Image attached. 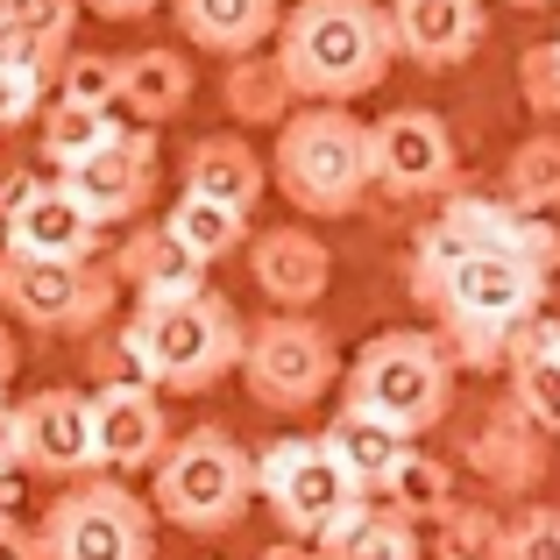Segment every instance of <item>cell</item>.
Returning <instances> with one entry per match:
<instances>
[{
	"label": "cell",
	"mask_w": 560,
	"mask_h": 560,
	"mask_svg": "<svg viewBox=\"0 0 560 560\" xmlns=\"http://www.w3.org/2000/svg\"><path fill=\"white\" fill-rule=\"evenodd\" d=\"M57 100H85V107H121V57L79 50L57 65Z\"/></svg>",
	"instance_id": "cell-32"
},
{
	"label": "cell",
	"mask_w": 560,
	"mask_h": 560,
	"mask_svg": "<svg viewBox=\"0 0 560 560\" xmlns=\"http://www.w3.org/2000/svg\"><path fill=\"white\" fill-rule=\"evenodd\" d=\"M93 440H100V468H114V476L156 468V454L171 447V419H164V405H156V383H142V376L100 383Z\"/></svg>",
	"instance_id": "cell-13"
},
{
	"label": "cell",
	"mask_w": 560,
	"mask_h": 560,
	"mask_svg": "<svg viewBox=\"0 0 560 560\" xmlns=\"http://www.w3.org/2000/svg\"><path fill=\"white\" fill-rule=\"evenodd\" d=\"M262 185H270V171H262V156L242 136H206L185 156V191H206V199L234 206V213H256Z\"/></svg>",
	"instance_id": "cell-20"
},
{
	"label": "cell",
	"mask_w": 560,
	"mask_h": 560,
	"mask_svg": "<svg viewBox=\"0 0 560 560\" xmlns=\"http://www.w3.org/2000/svg\"><path fill=\"white\" fill-rule=\"evenodd\" d=\"M14 419H22V468H36V476H93L100 468L93 397L36 390L28 405H14Z\"/></svg>",
	"instance_id": "cell-14"
},
{
	"label": "cell",
	"mask_w": 560,
	"mask_h": 560,
	"mask_svg": "<svg viewBox=\"0 0 560 560\" xmlns=\"http://www.w3.org/2000/svg\"><path fill=\"white\" fill-rule=\"evenodd\" d=\"M242 376L262 411H313L334 390V376H341V355H334L327 327H313L305 313H277L262 327H248Z\"/></svg>",
	"instance_id": "cell-10"
},
{
	"label": "cell",
	"mask_w": 560,
	"mask_h": 560,
	"mask_svg": "<svg viewBox=\"0 0 560 560\" xmlns=\"http://www.w3.org/2000/svg\"><path fill=\"white\" fill-rule=\"evenodd\" d=\"M291 79H284V65L277 57H242V65L228 71V107L242 114V121H284V107H291Z\"/></svg>",
	"instance_id": "cell-27"
},
{
	"label": "cell",
	"mask_w": 560,
	"mask_h": 560,
	"mask_svg": "<svg viewBox=\"0 0 560 560\" xmlns=\"http://www.w3.org/2000/svg\"><path fill=\"white\" fill-rule=\"evenodd\" d=\"M114 107H85V100H57V107H43V164L71 171L85 164V156L100 150V142L114 136Z\"/></svg>",
	"instance_id": "cell-26"
},
{
	"label": "cell",
	"mask_w": 560,
	"mask_h": 560,
	"mask_svg": "<svg viewBox=\"0 0 560 560\" xmlns=\"http://www.w3.org/2000/svg\"><path fill=\"white\" fill-rule=\"evenodd\" d=\"M57 178L79 191V206L100 220V228H107V220H136L142 206H150V191H156V142L142 136V128H114L85 164L57 171Z\"/></svg>",
	"instance_id": "cell-12"
},
{
	"label": "cell",
	"mask_w": 560,
	"mask_h": 560,
	"mask_svg": "<svg viewBox=\"0 0 560 560\" xmlns=\"http://www.w3.org/2000/svg\"><path fill=\"white\" fill-rule=\"evenodd\" d=\"M248 270H256L262 299H277L284 313H305V305L327 291L334 256H327V242L305 234V228H270L256 248H248Z\"/></svg>",
	"instance_id": "cell-17"
},
{
	"label": "cell",
	"mask_w": 560,
	"mask_h": 560,
	"mask_svg": "<svg viewBox=\"0 0 560 560\" xmlns=\"http://www.w3.org/2000/svg\"><path fill=\"white\" fill-rule=\"evenodd\" d=\"M242 341H248V327L234 319V305L220 291L142 299L121 334L136 376L156 383V390H206V383H220L228 370H242Z\"/></svg>",
	"instance_id": "cell-2"
},
{
	"label": "cell",
	"mask_w": 560,
	"mask_h": 560,
	"mask_svg": "<svg viewBox=\"0 0 560 560\" xmlns=\"http://www.w3.org/2000/svg\"><path fill=\"white\" fill-rule=\"evenodd\" d=\"M504 560H560V518H553V511H533V518L511 525Z\"/></svg>",
	"instance_id": "cell-35"
},
{
	"label": "cell",
	"mask_w": 560,
	"mask_h": 560,
	"mask_svg": "<svg viewBox=\"0 0 560 560\" xmlns=\"http://www.w3.org/2000/svg\"><path fill=\"white\" fill-rule=\"evenodd\" d=\"M370 164L376 185L397 191V199H425V191L454 185V136L419 107H397L370 128Z\"/></svg>",
	"instance_id": "cell-11"
},
{
	"label": "cell",
	"mask_w": 560,
	"mask_h": 560,
	"mask_svg": "<svg viewBox=\"0 0 560 560\" xmlns=\"http://www.w3.org/2000/svg\"><path fill=\"white\" fill-rule=\"evenodd\" d=\"M277 191H284L299 213L313 220H334V213H355L362 191L376 185V164H370V128L355 121L348 107L319 100V107L291 114L277 128Z\"/></svg>",
	"instance_id": "cell-3"
},
{
	"label": "cell",
	"mask_w": 560,
	"mask_h": 560,
	"mask_svg": "<svg viewBox=\"0 0 560 560\" xmlns=\"http://www.w3.org/2000/svg\"><path fill=\"white\" fill-rule=\"evenodd\" d=\"M327 447L341 454V468L362 482V490H383L390 468L411 454V433H405V425H390V419H376V411H362V405H348L341 419L327 425Z\"/></svg>",
	"instance_id": "cell-22"
},
{
	"label": "cell",
	"mask_w": 560,
	"mask_h": 560,
	"mask_svg": "<svg viewBox=\"0 0 560 560\" xmlns=\"http://www.w3.org/2000/svg\"><path fill=\"white\" fill-rule=\"evenodd\" d=\"M277 22H284V8H277V0H178L185 43L220 50V57H248Z\"/></svg>",
	"instance_id": "cell-21"
},
{
	"label": "cell",
	"mask_w": 560,
	"mask_h": 560,
	"mask_svg": "<svg viewBox=\"0 0 560 560\" xmlns=\"http://www.w3.org/2000/svg\"><path fill=\"white\" fill-rule=\"evenodd\" d=\"M539 284H547V270L518 248H462L433 284H419V299L440 305V319H447V334L462 341L468 362H490L533 319Z\"/></svg>",
	"instance_id": "cell-4"
},
{
	"label": "cell",
	"mask_w": 560,
	"mask_h": 560,
	"mask_svg": "<svg viewBox=\"0 0 560 560\" xmlns=\"http://www.w3.org/2000/svg\"><path fill=\"white\" fill-rule=\"evenodd\" d=\"M397 57L390 14L376 0H299L277 22V65L299 100H362Z\"/></svg>",
	"instance_id": "cell-1"
},
{
	"label": "cell",
	"mask_w": 560,
	"mask_h": 560,
	"mask_svg": "<svg viewBox=\"0 0 560 560\" xmlns=\"http://www.w3.org/2000/svg\"><path fill=\"white\" fill-rule=\"evenodd\" d=\"M43 93H50V71L36 65H0V128H22L43 114Z\"/></svg>",
	"instance_id": "cell-33"
},
{
	"label": "cell",
	"mask_w": 560,
	"mask_h": 560,
	"mask_svg": "<svg viewBox=\"0 0 560 560\" xmlns=\"http://www.w3.org/2000/svg\"><path fill=\"white\" fill-rule=\"evenodd\" d=\"M348 405L376 411V419L405 425V433H425L454 405V370L425 334H376L348 370Z\"/></svg>",
	"instance_id": "cell-6"
},
{
	"label": "cell",
	"mask_w": 560,
	"mask_h": 560,
	"mask_svg": "<svg viewBox=\"0 0 560 560\" xmlns=\"http://www.w3.org/2000/svg\"><path fill=\"white\" fill-rule=\"evenodd\" d=\"M0 560H43V547L22 533V525H14V511L0 518Z\"/></svg>",
	"instance_id": "cell-38"
},
{
	"label": "cell",
	"mask_w": 560,
	"mask_h": 560,
	"mask_svg": "<svg viewBox=\"0 0 560 560\" xmlns=\"http://www.w3.org/2000/svg\"><path fill=\"white\" fill-rule=\"evenodd\" d=\"M511 8H553V0H511Z\"/></svg>",
	"instance_id": "cell-43"
},
{
	"label": "cell",
	"mask_w": 560,
	"mask_h": 560,
	"mask_svg": "<svg viewBox=\"0 0 560 560\" xmlns=\"http://www.w3.org/2000/svg\"><path fill=\"white\" fill-rule=\"evenodd\" d=\"M539 341H547V348H553V355H560V319H553V327H539Z\"/></svg>",
	"instance_id": "cell-42"
},
{
	"label": "cell",
	"mask_w": 560,
	"mask_h": 560,
	"mask_svg": "<svg viewBox=\"0 0 560 560\" xmlns=\"http://www.w3.org/2000/svg\"><path fill=\"white\" fill-rule=\"evenodd\" d=\"M390 36L411 65L447 71L482 43V0H390Z\"/></svg>",
	"instance_id": "cell-16"
},
{
	"label": "cell",
	"mask_w": 560,
	"mask_h": 560,
	"mask_svg": "<svg viewBox=\"0 0 560 560\" xmlns=\"http://www.w3.org/2000/svg\"><path fill=\"white\" fill-rule=\"evenodd\" d=\"M256 490L270 497L284 533H299V539H327L348 511L370 504V490L341 468V454L327 440H277L256 462Z\"/></svg>",
	"instance_id": "cell-9"
},
{
	"label": "cell",
	"mask_w": 560,
	"mask_h": 560,
	"mask_svg": "<svg viewBox=\"0 0 560 560\" xmlns=\"http://www.w3.org/2000/svg\"><path fill=\"white\" fill-rule=\"evenodd\" d=\"M256 497V462L242 454V440L220 433V425H199V433L171 440L156 454V518L185 525V533H228L234 518Z\"/></svg>",
	"instance_id": "cell-5"
},
{
	"label": "cell",
	"mask_w": 560,
	"mask_h": 560,
	"mask_svg": "<svg viewBox=\"0 0 560 560\" xmlns=\"http://www.w3.org/2000/svg\"><path fill=\"white\" fill-rule=\"evenodd\" d=\"M0 234H8V248H22V256H65V262H93V248H100V220L79 206V191L65 178L28 185L22 199L0 213Z\"/></svg>",
	"instance_id": "cell-15"
},
{
	"label": "cell",
	"mask_w": 560,
	"mask_h": 560,
	"mask_svg": "<svg viewBox=\"0 0 560 560\" xmlns=\"http://www.w3.org/2000/svg\"><path fill=\"white\" fill-rule=\"evenodd\" d=\"M518 405L533 425H547V433H560V355L547 341H533L518 355Z\"/></svg>",
	"instance_id": "cell-31"
},
{
	"label": "cell",
	"mask_w": 560,
	"mask_h": 560,
	"mask_svg": "<svg viewBox=\"0 0 560 560\" xmlns=\"http://www.w3.org/2000/svg\"><path fill=\"white\" fill-rule=\"evenodd\" d=\"M319 560H419V533H411V518H397V511L362 504L319 539Z\"/></svg>",
	"instance_id": "cell-24"
},
{
	"label": "cell",
	"mask_w": 560,
	"mask_h": 560,
	"mask_svg": "<svg viewBox=\"0 0 560 560\" xmlns=\"http://www.w3.org/2000/svg\"><path fill=\"white\" fill-rule=\"evenodd\" d=\"M383 497H390L397 518H440V511L454 504V482L440 462H425V454H405V462L390 468V482H383Z\"/></svg>",
	"instance_id": "cell-28"
},
{
	"label": "cell",
	"mask_w": 560,
	"mask_h": 560,
	"mask_svg": "<svg viewBox=\"0 0 560 560\" xmlns=\"http://www.w3.org/2000/svg\"><path fill=\"white\" fill-rule=\"evenodd\" d=\"M518 85H525V107L560 114V43H533V50H525Z\"/></svg>",
	"instance_id": "cell-34"
},
{
	"label": "cell",
	"mask_w": 560,
	"mask_h": 560,
	"mask_svg": "<svg viewBox=\"0 0 560 560\" xmlns=\"http://www.w3.org/2000/svg\"><path fill=\"white\" fill-rule=\"evenodd\" d=\"M43 560H156V525L128 482H71L36 525Z\"/></svg>",
	"instance_id": "cell-7"
},
{
	"label": "cell",
	"mask_w": 560,
	"mask_h": 560,
	"mask_svg": "<svg viewBox=\"0 0 560 560\" xmlns=\"http://www.w3.org/2000/svg\"><path fill=\"white\" fill-rule=\"evenodd\" d=\"M114 284H121V277L93 270V262L0 248V305L36 334H93L100 319L114 313Z\"/></svg>",
	"instance_id": "cell-8"
},
{
	"label": "cell",
	"mask_w": 560,
	"mask_h": 560,
	"mask_svg": "<svg viewBox=\"0 0 560 560\" xmlns=\"http://www.w3.org/2000/svg\"><path fill=\"white\" fill-rule=\"evenodd\" d=\"M14 511V468H0V518Z\"/></svg>",
	"instance_id": "cell-41"
},
{
	"label": "cell",
	"mask_w": 560,
	"mask_h": 560,
	"mask_svg": "<svg viewBox=\"0 0 560 560\" xmlns=\"http://www.w3.org/2000/svg\"><path fill=\"white\" fill-rule=\"evenodd\" d=\"M262 560H319V553H313V547H299V539H284V547H270Z\"/></svg>",
	"instance_id": "cell-40"
},
{
	"label": "cell",
	"mask_w": 560,
	"mask_h": 560,
	"mask_svg": "<svg viewBox=\"0 0 560 560\" xmlns=\"http://www.w3.org/2000/svg\"><path fill=\"white\" fill-rule=\"evenodd\" d=\"M164 228L178 234V242H185L199 262H220V256H234V248L248 242V213H234V206L206 199V191H185V199L164 213Z\"/></svg>",
	"instance_id": "cell-25"
},
{
	"label": "cell",
	"mask_w": 560,
	"mask_h": 560,
	"mask_svg": "<svg viewBox=\"0 0 560 560\" xmlns=\"http://www.w3.org/2000/svg\"><path fill=\"white\" fill-rule=\"evenodd\" d=\"M185 100H191V65H185L178 50H136V57H121V107L136 114L142 128L178 121Z\"/></svg>",
	"instance_id": "cell-23"
},
{
	"label": "cell",
	"mask_w": 560,
	"mask_h": 560,
	"mask_svg": "<svg viewBox=\"0 0 560 560\" xmlns=\"http://www.w3.org/2000/svg\"><path fill=\"white\" fill-rule=\"evenodd\" d=\"M114 277H121L136 299H185V291H206V262L191 256L171 228H142L128 234L121 262H114Z\"/></svg>",
	"instance_id": "cell-18"
},
{
	"label": "cell",
	"mask_w": 560,
	"mask_h": 560,
	"mask_svg": "<svg viewBox=\"0 0 560 560\" xmlns=\"http://www.w3.org/2000/svg\"><path fill=\"white\" fill-rule=\"evenodd\" d=\"M85 8H93L100 22H142V14H156L164 0H85Z\"/></svg>",
	"instance_id": "cell-36"
},
{
	"label": "cell",
	"mask_w": 560,
	"mask_h": 560,
	"mask_svg": "<svg viewBox=\"0 0 560 560\" xmlns=\"http://www.w3.org/2000/svg\"><path fill=\"white\" fill-rule=\"evenodd\" d=\"M504 547L511 533L490 511H462V504L440 511V560H504Z\"/></svg>",
	"instance_id": "cell-30"
},
{
	"label": "cell",
	"mask_w": 560,
	"mask_h": 560,
	"mask_svg": "<svg viewBox=\"0 0 560 560\" xmlns=\"http://www.w3.org/2000/svg\"><path fill=\"white\" fill-rule=\"evenodd\" d=\"M71 22H79V0H0V65L57 71Z\"/></svg>",
	"instance_id": "cell-19"
},
{
	"label": "cell",
	"mask_w": 560,
	"mask_h": 560,
	"mask_svg": "<svg viewBox=\"0 0 560 560\" xmlns=\"http://www.w3.org/2000/svg\"><path fill=\"white\" fill-rule=\"evenodd\" d=\"M0 468H22V419L8 397H0Z\"/></svg>",
	"instance_id": "cell-37"
},
{
	"label": "cell",
	"mask_w": 560,
	"mask_h": 560,
	"mask_svg": "<svg viewBox=\"0 0 560 560\" xmlns=\"http://www.w3.org/2000/svg\"><path fill=\"white\" fill-rule=\"evenodd\" d=\"M511 206H518V213L560 206V136H539L511 156Z\"/></svg>",
	"instance_id": "cell-29"
},
{
	"label": "cell",
	"mask_w": 560,
	"mask_h": 560,
	"mask_svg": "<svg viewBox=\"0 0 560 560\" xmlns=\"http://www.w3.org/2000/svg\"><path fill=\"white\" fill-rule=\"evenodd\" d=\"M14 362H22V348H14V327H0V390L14 383Z\"/></svg>",
	"instance_id": "cell-39"
}]
</instances>
